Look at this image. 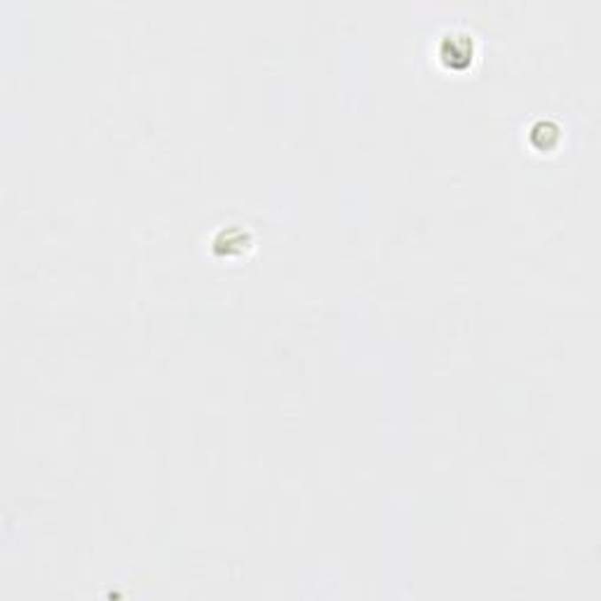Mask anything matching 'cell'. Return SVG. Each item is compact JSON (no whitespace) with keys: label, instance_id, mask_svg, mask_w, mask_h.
Listing matches in <instances>:
<instances>
[{"label":"cell","instance_id":"1","mask_svg":"<svg viewBox=\"0 0 601 601\" xmlns=\"http://www.w3.org/2000/svg\"><path fill=\"white\" fill-rule=\"evenodd\" d=\"M472 38L468 34L454 31L444 35L441 41V59L447 61L449 68H465L472 61Z\"/></svg>","mask_w":601,"mask_h":601}]
</instances>
